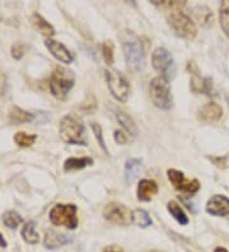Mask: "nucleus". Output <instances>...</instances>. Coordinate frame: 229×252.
<instances>
[{
  "instance_id": "obj_1",
  "label": "nucleus",
  "mask_w": 229,
  "mask_h": 252,
  "mask_svg": "<svg viewBox=\"0 0 229 252\" xmlns=\"http://www.w3.org/2000/svg\"><path fill=\"white\" fill-rule=\"evenodd\" d=\"M161 5H165L168 8L169 13L167 16V20H168L169 26L173 28V31L179 34L180 37L187 38V40L195 38L196 34H197L195 23L182 10V7L185 5V3H181V1H163V3H161Z\"/></svg>"
},
{
  "instance_id": "obj_2",
  "label": "nucleus",
  "mask_w": 229,
  "mask_h": 252,
  "mask_svg": "<svg viewBox=\"0 0 229 252\" xmlns=\"http://www.w3.org/2000/svg\"><path fill=\"white\" fill-rule=\"evenodd\" d=\"M122 50H124L125 60L129 69L135 73L143 70L145 65V54L142 41L135 34H126L122 42Z\"/></svg>"
},
{
  "instance_id": "obj_3",
  "label": "nucleus",
  "mask_w": 229,
  "mask_h": 252,
  "mask_svg": "<svg viewBox=\"0 0 229 252\" xmlns=\"http://www.w3.org/2000/svg\"><path fill=\"white\" fill-rule=\"evenodd\" d=\"M60 136L67 144L87 145L84 124L73 115H67L61 120Z\"/></svg>"
},
{
  "instance_id": "obj_4",
  "label": "nucleus",
  "mask_w": 229,
  "mask_h": 252,
  "mask_svg": "<svg viewBox=\"0 0 229 252\" xmlns=\"http://www.w3.org/2000/svg\"><path fill=\"white\" fill-rule=\"evenodd\" d=\"M149 96L153 103L161 110H169L172 107L171 87L168 79L164 77H157L150 82L149 85Z\"/></svg>"
},
{
  "instance_id": "obj_5",
  "label": "nucleus",
  "mask_w": 229,
  "mask_h": 252,
  "mask_svg": "<svg viewBox=\"0 0 229 252\" xmlns=\"http://www.w3.org/2000/svg\"><path fill=\"white\" fill-rule=\"evenodd\" d=\"M75 78L70 70H67L63 67H57L50 78V91L52 96L56 98L66 97L73 85H74Z\"/></svg>"
},
{
  "instance_id": "obj_6",
  "label": "nucleus",
  "mask_w": 229,
  "mask_h": 252,
  "mask_svg": "<svg viewBox=\"0 0 229 252\" xmlns=\"http://www.w3.org/2000/svg\"><path fill=\"white\" fill-rule=\"evenodd\" d=\"M50 220L55 225L75 229L78 227L77 206L73 204H57L50 210Z\"/></svg>"
},
{
  "instance_id": "obj_7",
  "label": "nucleus",
  "mask_w": 229,
  "mask_h": 252,
  "mask_svg": "<svg viewBox=\"0 0 229 252\" xmlns=\"http://www.w3.org/2000/svg\"><path fill=\"white\" fill-rule=\"evenodd\" d=\"M152 64L155 70L159 71L165 79H173L176 75V63L171 52L163 47L155 49L152 54Z\"/></svg>"
},
{
  "instance_id": "obj_8",
  "label": "nucleus",
  "mask_w": 229,
  "mask_h": 252,
  "mask_svg": "<svg viewBox=\"0 0 229 252\" xmlns=\"http://www.w3.org/2000/svg\"><path fill=\"white\" fill-rule=\"evenodd\" d=\"M106 81H107L108 89L117 101H128L130 87L124 75L116 70H106Z\"/></svg>"
},
{
  "instance_id": "obj_9",
  "label": "nucleus",
  "mask_w": 229,
  "mask_h": 252,
  "mask_svg": "<svg viewBox=\"0 0 229 252\" xmlns=\"http://www.w3.org/2000/svg\"><path fill=\"white\" fill-rule=\"evenodd\" d=\"M103 215L108 222L117 225H128L129 223L132 222V213L126 206L118 204V202L107 204L103 210Z\"/></svg>"
},
{
  "instance_id": "obj_10",
  "label": "nucleus",
  "mask_w": 229,
  "mask_h": 252,
  "mask_svg": "<svg viewBox=\"0 0 229 252\" xmlns=\"http://www.w3.org/2000/svg\"><path fill=\"white\" fill-rule=\"evenodd\" d=\"M167 175H168V180L171 181L172 185L175 186L176 190L187 194V195H192V194L199 191L200 184L197 180H187L185 175L177 169H168Z\"/></svg>"
},
{
  "instance_id": "obj_11",
  "label": "nucleus",
  "mask_w": 229,
  "mask_h": 252,
  "mask_svg": "<svg viewBox=\"0 0 229 252\" xmlns=\"http://www.w3.org/2000/svg\"><path fill=\"white\" fill-rule=\"evenodd\" d=\"M45 45H46V47H48L49 51L51 52V55H52L55 59H57V60L60 61V63H64V64H71L73 60H74L73 54H71L70 51L67 50L66 47L61 44V42H57V41L48 38L46 42H45Z\"/></svg>"
},
{
  "instance_id": "obj_12",
  "label": "nucleus",
  "mask_w": 229,
  "mask_h": 252,
  "mask_svg": "<svg viewBox=\"0 0 229 252\" xmlns=\"http://www.w3.org/2000/svg\"><path fill=\"white\" fill-rule=\"evenodd\" d=\"M206 212L215 217H224L229 214V199L223 195H214L206 204Z\"/></svg>"
},
{
  "instance_id": "obj_13",
  "label": "nucleus",
  "mask_w": 229,
  "mask_h": 252,
  "mask_svg": "<svg viewBox=\"0 0 229 252\" xmlns=\"http://www.w3.org/2000/svg\"><path fill=\"white\" fill-rule=\"evenodd\" d=\"M223 110L219 104L209 102V103L204 104L199 110V118L204 122H212L216 121L222 118Z\"/></svg>"
},
{
  "instance_id": "obj_14",
  "label": "nucleus",
  "mask_w": 229,
  "mask_h": 252,
  "mask_svg": "<svg viewBox=\"0 0 229 252\" xmlns=\"http://www.w3.org/2000/svg\"><path fill=\"white\" fill-rule=\"evenodd\" d=\"M158 192V185L153 180H142L138 185V199L140 202H150Z\"/></svg>"
},
{
  "instance_id": "obj_15",
  "label": "nucleus",
  "mask_w": 229,
  "mask_h": 252,
  "mask_svg": "<svg viewBox=\"0 0 229 252\" xmlns=\"http://www.w3.org/2000/svg\"><path fill=\"white\" fill-rule=\"evenodd\" d=\"M142 172V162L136 158L129 159L125 166V180L129 185H131L136 181V178L139 177Z\"/></svg>"
},
{
  "instance_id": "obj_16",
  "label": "nucleus",
  "mask_w": 229,
  "mask_h": 252,
  "mask_svg": "<svg viewBox=\"0 0 229 252\" xmlns=\"http://www.w3.org/2000/svg\"><path fill=\"white\" fill-rule=\"evenodd\" d=\"M70 241L71 238L67 237L66 235H60V233H56L54 231H49L45 235V246L48 249H57V247L66 245Z\"/></svg>"
},
{
  "instance_id": "obj_17",
  "label": "nucleus",
  "mask_w": 229,
  "mask_h": 252,
  "mask_svg": "<svg viewBox=\"0 0 229 252\" xmlns=\"http://www.w3.org/2000/svg\"><path fill=\"white\" fill-rule=\"evenodd\" d=\"M116 118H117L118 124L121 125L122 129H124L128 134H130L131 136H136L138 135V128H136V124L134 122L130 116H129L126 112L124 111H116Z\"/></svg>"
},
{
  "instance_id": "obj_18",
  "label": "nucleus",
  "mask_w": 229,
  "mask_h": 252,
  "mask_svg": "<svg viewBox=\"0 0 229 252\" xmlns=\"http://www.w3.org/2000/svg\"><path fill=\"white\" fill-rule=\"evenodd\" d=\"M92 163H93V159L89 158V157H82V158L71 157V158L65 161L64 169L66 172L78 171V169H83V168H85L87 166H91Z\"/></svg>"
},
{
  "instance_id": "obj_19",
  "label": "nucleus",
  "mask_w": 229,
  "mask_h": 252,
  "mask_svg": "<svg viewBox=\"0 0 229 252\" xmlns=\"http://www.w3.org/2000/svg\"><path fill=\"white\" fill-rule=\"evenodd\" d=\"M32 120H33V115L23 111L19 107H13L9 112V121L12 124H24V122H31Z\"/></svg>"
},
{
  "instance_id": "obj_20",
  "label": "nucleus",
  "mask_w": 229,
  "mask_h": 252,
  "mask_svg": "<svg viewBox=\"0 0 229 252\" xmlns=\"http://www.w3.org/2000/svg\"><path fill=\"white\" fill-rule=\"evenodd\" d=\"M22 237L27 243H31V245H36L38 243V233L36 232V225H34L33 222H28L27 224L24 225L22 228Z\"/></svg>"
},
{
  "instance_id": "obj_21",
  "label": "nucleus",
  "mask_w": 229,
  "mask_h": 252,
  "mask_svg": "<svg viewBox=\"0 0 229 252\" xmlns=\"http://www.w3.org/2000/svg\"><path fill=\"white\" fill-rule=\"evenodd\" d=\"M132 223L136 224L140 228H147L149 225H152V218L149 217V214L143 209H136L132 212Z\"/></svg>"
},
{
  "instance_id": "obj_22",
  "label": "nucleus",
  "mask_w": 229,
  "mask_h": 252,
  "mask_svg": "<svg viewBox=\"0 0 229 252\" xmlns=\"http://www.w3.org/2000/svg\"><path fill=\"white\" fill-rule=\"evenodd\" d=\"M32 22H33L34 27L37 28L40 31L41 34H45V36H52L55 34L54 28L49 23L48 20H45L44 18L41 17L40 14H33V17H32Z\"/></svg>"
},
{
  "instance_id": "obj_23",
  "label": "nucleus",
  "mask_w": 229,
  "mask_h": 252,
  "mask_svg": "<svg viewBox=\"0 0 229 252\" xmlns=\"http://www.w3.org/2000/svg\"><path fill=\"white\" fill-rule=\"evenodd\" d=\"M167 208H168V212L171 213V215L173 217V218L177 220V222L180 223L181 225H186L187 223H189V218H187V215L185 214V212L182 210L181 206L177 204L176 202H169L168 205H167Z\"/></svg>"
},
{
  "instance_id": "obj_24",
  "label": "nucleus",
  "mask_w": 229,
  "mask_h": 252,
  "mask_svg": "<svg viewBox=\"0 0 229 252\" xmlns=\"http://www.w3.org/2000/svg\"><path fill=\"white\" fill-rule=\"evenodd\" d=\"M196 19L199 20L202 26H209L213 23V13L209 8L206 7H196L194 9Z\"/></svg>"
},
{
  "instance_id": "obj_25",
  "label": "nucleus",
  "mask_w": 229,
  "mask_h": 252,
  "mask_svg": "<svg viewBox=\"0 0 229 252\" xmlns=\"http://www.w3.org/2000/svg\"><path fill=\"white\" fill-rule=\"evenodd\" d=\"M209 79H202L201 77L197 75V73H194V77L191 79V89L196 93H205L209 92Z\"/></svg>"
},
{
  "instance_id": "obj_26",
  "label": "nucleus",
  "mask_w": 229,
  "mask_h": 252,
  "mask_svg": "<svg viewBox=\"0 0 229 252\" xmlns=\"http://www.w3.org/2000/svg\"><path fill=\"white\" fill-rule=\"evenodd\" d=\"M220 26L229 38V1H223L220 5Z\"/></svg>"
},
{
  "instance_id": "obj_27",
  "label": "nucleus",
  "mask_w": 229,
  "mask_h": 252,
  "mask_svg": "<svg viewBox=\"0 0 229 252\" xmlns=\"http://www.w3.org/2000/svg\"><path fill=\"white\" fill-rule=\"evenodd\" d=\"M37 136L36 135H31V134H26V133H17L14 135V141L16 144L19 145V147H23V148H27V147H31L36 141Z\"/></svg>"
},
{
  "instance_id": "obj_28",
  "label": "nucleus",
  "mask_w": 229,
  "mask_h": 252,
  "mask_svg": "<svg viewBox=\"0 0 229 252\" xmlns=\"http://www.w3.org/2000/svg\"><path fill=\"white\" fill-rule=\"evenodd\" d=\"M3 222L4 224L9 227V228L14 229L17 228L18 225L22 223V218H20V215L16 212H7L4 213L3 215Z\"/></svg>"
},
{
  "instance_id": "obj_29",
  "label": "nucleus",
  "mask_w": 229,
  "mask_h": 252,
  "mask_svg": "<svg viewBox=\"0 0 229 252\" xmlns=\"http://www.w3.org/2000/svg\"><path fill=\"white\" fill-rule=\"evenodd\" d=\"M102 55H103L106 64H114V47H112V44H110V42L102 44Z\"/></svg>"
},
{
  "instance_id": "obj_30",
  "label": "nucleus",
  "mask_w": 229,
  "mask_h": 252,
  "mask_svg": "<svg viewBox=\"0 0 229 252\" xmlns=\"http://www.w3.org/2000/svg\"><path fill=\"white\" fill-rule=\"evenodd\" d=\"M91 128L93 130L96 135V139H97L98 144L101 145V148L105 151V153H108L107 148H106V144H105V140H103V135H102V128L101 125L97 124V122H92L91 124Z\"/></svg>"
},
{
  "instance_id": "obj_31",
  "label": "nucleus",
  "mask_w": 229,
  "mask_h": 252,
  "mask_svg": "<svg viewBox=\"0 0 229 252\" xmlns=\"http://www.w3.org/2000/svg\"><path fill=\"white\" fill-rule=\"evenodd\" d=\"M24 54V46L22 44H16L12 47V55L14 59H20Z\"/></svg>"
},
{
  "instance_id": "obj_32",
  "label": "nucleus",
  "mask_w": 229,
  "mask_h": 252,
  "mask_svg": "<svg viewBox=\"0 0 229 252\" xmlns=\"http://www.w3.org/2000/svg\"><path fill=\"white\" fill-rule=\"evenodd\" d=\"M114 140L117 141L118 144H126V141H128V138L125 136V134L122 131L120 130H116L114 131Z\"/></svg>"
},
{
  "instance_id": "obj_33",
  "label": "nucleus",
  "mask_w": 229,
  "mask_h": 252,
  "mask_svg": "<svg viewBox=\"0 0 229 252\" xmlns=\"http://www.w3.org/2000/svg\"><path fill=\"white\" fill-rule=\"evenodd\" d=\"M103 252H124V251H122L120 247H117V246H108V247H106V249L103 250Z\"/></svg>"
},
{
  "instance_id": "obj_34",
  "label": "nucleus",
  "mask_w": 229,
  "mask_h": 252,
  "mask_svg": "<svg viewBox=\"0 0 229 252\" xmlns=\"http://www.w3.org/2000/svg\"><path fill=\"white\" fill-rule=\"evenodd\" d=\"M0 246L1 247H7V242H5V239L3 238V235H0Z\"/></svg>"
},
{
  "instance_id": "obj_35",
  "label": "nucleus",
  "mask_w": 229,
  "mask_h": 252,
  "mask_svg": "<svg viewBox=\"0 0 229 252\" xmlns=\"http://www.w3.org/2000/svg\"><path fill=\"white\" fill-rule=\"evenodd\" d=\"M214 252H228V251H227L224 247H216V249L214 250Z\"/></svg>"
},
{
  "instance_id": "obj_36",
  "label": "nucleus",
  "mask_w": 229,
  "mask_h": 252,
  "mask_svg": "<svg viewBox=\"0 0 229 252\" xmlns=\"http://www.w3.org/2000/svg\"><path fill=\"white\" fill-rule=\"evenodd\" d=\"M152 252H161V251H152Z\"/></svg>"
}]
</instances>
